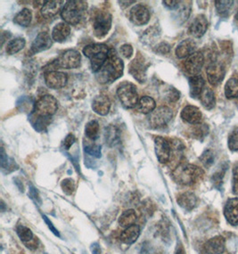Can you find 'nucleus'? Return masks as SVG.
<instances>
[{
	"instance_id": "14",
	"label": "nucleus",
	"mask_w": 238,
	"mask_h": 254,
	"mask_svg": "<svg viewBox=\"0 0 238 254\" xmlns=\"http://www.w3.org/2000/svg\"><path fill=\"white\" fill-rule=\"evenodd\" d=\"M204 64V57L201 52H195L191 55L184 63V68L185 71L189 75L195 76L203 68Z\"/></svg>"
},
{
	"instance_id": "52",
	"label": "nucleus",
	"mask_w": 238,
	"mask_h": 254,
	"mask_svg": "<svg viewBox=\"0 0 238 254\" xmlns=\"http://www.w3.org/2000/svg\"><path fill=\"white\" fill-rule=\"evenodd\" d=\"M43 219H44L45 222L48 224L49 229H50V230H51V231H52V232H53L57 237H60V234L58 232V229L55 228V226H54L53 223H52V222H51V221H50V220H49V219H48L45 215L43 216Z\"/></svg>"
},
{
	"instance_id": "26",
	"label": "nucleus",
	"mask_w": 238,
	"mask_h": 254,
	"mask_svg": "<svg viewBox=\"0 0 238 254\" xmlns=\"http://www.w3.org/2000/svg\"><path fill=\"white\" fill-rule=\"evenodd\" d=\"M140 236V228L137 225H133L125 228L123 232L120 234V241L126 245H132L137 241Z\"/></svg>"
},
{
	"instance_id": "51",
	"label": "nucleus",
	"mask_w": 238,
	"mask_h": 254,
	"mask_svg": "<svg viewBox=\"0 0 238 254\" xmlns=\"http://www.w3.org/2000/svg\"><path fill=\"white\" fill-rule=\"evenodd\" d=\"M163 4H165L167 6L168 8L172 9H178L180 5V1H163Z\"/></svg>"
},
{
	"instance_id": "54",
	"label": "nucleus",
	"mask_w": 238,
	"mask_h": 254,
	"mask_svg": "<svg viewBox=\"0 0 238 254\" xmlns=\"http://www.w3.org/2000/svg\"><path fill=\"white\" fill-rule=\"evenodd\" d=\"M30 194H31V198L32 199H35V202H37V198L38 199H40V197H39V193H38V191H37V189H34L33 187H31V191H30Z\"/></svg>"
},
{
	"instance_id": "36",
	"label": "nucleus",
	"mask_w": 238,
	"mask_h": 254,
	"mask_svg": "<svg viewBox=\"0 0 238 254\" xmlns=\"http://www.w3.org/2000/svg\"><path fill=\"white\" fill-rule=\"evenodd\" d=\"M16 233L20 240L25 244H28L33 240V237H34L33 232L31 231V228H28L26 226H23V225L17 226Z\"/></svg>"
},
{
	"instance_id": "20",
	"label": "nucleus",
	"mask_w": 238,
	"mask_h": 254,
	"mask_svg": "<svg viewBox=\"0 0 238 254\" xmlns=\"http://www.w3.org/2000/svg\"><path fill=\"white\" fill-rule=\"evenodd\" d=\"M224 215L229 223L233 226L238 225V197L230 199L226 203Z\"/></svg>"
},
{
	"instance_id": "5",
	"label": "nucleus",
	"mask_w": 238,
	"mask_h": 254,
	"mask_svg": "<svg viewBox=\"0 0 238 254\" xmlns=\"http://www.w3.org/2000/svg\"><path fill=\"white\" fill-rule=\"evenodd\" d=\"M91 22L95 36L98 39H103L112 28V15L107 11L97 10L93 13Z\"/></svg>"
},
{
	"instance_id": "39",
	"label": "nucleus",
	"mask_w": 238,
	"mask_h": 254,
	"mask_svg": "<svg viewBox=\"0 0 238 254\" xmlns=\"http://www.w3.org/2000/svg\"><path fill=\"white\" fill-rule=\"evenodd\" d=\"M233 3H234L233 1H216L215 6H216L217 12L222 17L229 16L233 6Z\"/></svg>"
},
{
	"instance_id": "32",
	"label": "nucleus",
	"mask_w": 238,
	"mask_h": 254,
	"mask_svg": "<svg viewBox=\"0 0 238 254\" xmlns=\"http://www.w3.org/2000/svg\"><path fill=\"white\" fill-rule=\"evenodd\" d=\"M32 13L30 9L23 8L13 18V22L19 26L28 27L31 24Z\"/></svg>"
},
{
	"instance_id": "56",
	"label": "nucleus",
	"mask_w": 238,
	"mask_h": 254,
	"mask_svg": "<svg viewBox=\"0 0 238 254\" xmlns=\"http://www.w3.org/2000/svg\"><path fill=\"white\" fill-rule=\"evenodd\" d=\"M175 254H185V249L183 248V246H178V248H177L176 253H175Z\"/></svg>"
},
{
	"instance_id": "46",
	"label": "nucleus",
	"mask_w": 238,
	"mask_h": 254,
	"mask_svg": "<svg viewBox=\"0 0 238 254\" xmlns=\"http://www.w3.org/2000/svg\"><path fill=\"white\" fill-rule=\"evenodd\" d=\"M180 97L179 92L175 89V88H170L167 90V92L165 94V98L167 99L170 103H175L178 101Z\"/></svg>"
},
{
	"instance_id": "7",
	"label": "nucleus",
	"mask_w": 238,
	"mask_h": 254,
	"mask_svg": "<svg viewBox=\"0 0 238 254\" xmlns=\"http://www.w3.org/2000/svg\"><path fill=\"white\" fill-rule=\"evenodd\" d=\"M58 109V100L51 95H45L36 102L33 114L44 117H51L57 113Z\"/></svg>"
},
{
	"instance_id": "10",
	"label": "nucleus",
	"mask_w": 238,
	"mask_h": 254,
	"mask_svg": "<svg viewBox=\"0 0 238 254\" xmlns=\"http://www.w3.org/2000/svg\"><path fill=\"white\" fill-rule=\"evenodd\" d=\"M173 117L172 109L168 106H160L155 109L149 116V123L154 128L166 127Z\"/></svg>"
},
{
	"instance_id": "38",
	"label": "nucleus",
	"mask_w": 238,
	"mask_h": 254,
	"mask_svg": "<svg viewBox=\"0 0 238 254\" xmlns=\"http://www.w3.org/2000/svg\"><path fill=\"white\" fill-rule=\"evenodd\" d=\"M85 134L91 140H96L99 135V123L97 121H90L85 127Z\"/></svg>"
},
{
	"instance_id": "47",
	"label": "nucleus",
	"mask_w": 238,
	"mask_h": 254,
	"mask_svg": "<svg viewBox=\"0 0 238 254\" xmlns=\"http://www.w3.org/2000/svg\"><path fill=\"white\" fill-rule=\"evenodd\" d=\"M154 50L155 53L160 55H167L171 51V46L168 44L167 42H162L157 45Z\"/></svg>"
},
{
	"instance_id": "50",
	"label": "nucleus",
	"mask_w": 238,
	"mask_h": 254,
	"mask_svg": "<svg viewBox=\"0 0 238 254\" xmlns=\"http://www.w3.org/2000/svg\"><path fill=\"white\" fill-rule=\"evenodd\" d=\"M76 137L74 136L73 134H69L68 136L65 137V139L63 141V147L65 149H70L71 147V145H73L75 143Z\"/></svg>"
},
{
	"instance_id": "2",
	"label": "nucleus",
	"mask_w": 238,
	"mask_h": 254,
	"mask_svg": "<svg viewBox=\"0 0 238 254\" xmlns=\"http://www.w3.org/2000/svg\"><path fill=\"white\" fill-rule=\"evenodd\" d=\"M203 171L194 164L182 163L172 172V178L177 183L180 185L194 184L203 178Z\"/></svg>"
},
{
	"instance_id": "9",
	"label": "nucleus",
	"mask_w": 238,
	"mask_h": 254,
	"mask_svg": "<svg viewBox=\"0 0 238 254\" xmlns=\"http://www.w3.org/2000/svg\"><path fill=\"white\" fill-rule=\"evenodd\" d=\"M148 66L149 64L146 61V58L140 53H138L136 58L128 66V72L139 83H145Z\"/></svg>"
},
{
	"instance_id": "44",
	"label": "nucleus",
	"mask_w": 238,
	"mask_h": 254,
	"mask_svg": "<svg viewBox=\"0 0 238 254\" xmlns=\"http://www.w3.org/2000/svg\"><path fill=\"white\" fill-rule=\"evenodd\" d=\"M200 160H201V162H202L204 166L209 168V167L212 166V164H213L214 160H215V155H214V153H213L212 151L207 150V151H205L202 154Z\"/></svg>"
},
{
	"instance_id": "37",
	"label": "nucleus",
	"mask_w": 238,
	"mask_h": 254,
	"mask_svg": "<svg viewBox=\"0 0 238 254\" xmlns=\"http://www.w3.org/2000/svg\"><path fill=\"white\" fill-rule=\"evenodd\" d=\"M225 95L228 98L238 97V79L231 78L225 85Z\"/></svg>"
},
{
	"instance_id": "25",
	"label": "nucleus",
	"mask_w": 238,
	"mask_h": 254,
	"mask_svg": "<svg viewBox=\"0 0 238 254\" xmlns=\"http://www.w3.org/2000/svg\"><path fill=\"white\" fill-rule=\"evenodd\" d=\"M177 202L181 208L185 209V210H192L197 205L198 199L194 193L185 192V193H181L180 195L178 197Z\"/></svg>"
},
{
	"instance_id": "22",
	"label": "nucleus",
	"mask_w": 238,
	"mask_h": 254,
	"mask_svg": "<svg viewBox=\"0 0 238 254\" xmlns=\"http://www.w3.org/2000/svg\"><path fill=\"white\" fill-rule=\"evenodd\" d=\"M196 49V44L194 42V40H184L183 41H181L179 44L178 45L177 47L176 56L178 58H185V57H189L191 55L194 54Z\"/></svg>"
},
{
	"instance_id": "35",
	"label": "nucleus",
	"mask_w": 238,
	"mask_h": 254,
	"mask_svg": "<svg viewBox=\"0 0 238 254\" xmlns=\"http://www.w3.org/2000/svg\"><path fill=\"white\" fill-rule=\"evenodd\" d=\"M1 168L4 173H10L12 171L17 170V164L13 159L9 158L5 153L4 148L1 149Z\"/></svg>"
},
{
	"instance_id": "55",
	"label": "nucleus",
	"mask_w": 238,
	"mask_h": 254,
	"mask_svg": "<svg viewBox=\"0 0 238 254\" xmlns=\"http://www.w3.org/2000/svg\"><path fill=\"white\" fill-rule=\"evenodd\" d=\"M11 37V33L8 31H3V33L1 34V41H2V46L4 45V42Z\"/></svg>"
},
{
	"instance_id": "57",
	"label": "nucleus",
	"mask_w": 238,
	"mask_h": 254,
	"mask_svg": "<svg viewBox=\"0 0 238 254\" xmlns=\"http://www.w3.org/2000/svg\"><path fill=\"white\" fill-rule=\"evenodd\" d=\"M236 19H237V21H238V12L237 13V15H236Z\"/></svg>"
},
{
	"instance_id": "34",
	"label": "nucleus",
	"mask_w": 238,
	"mask_h": 254,
	"mask_svg": "<svg viewBox=\"0 0 238 254\" xmlns=\"http://www.w3.org/2000/svg\"><path fill=\"white\" fill-rule=\"evenodd\" d=\"M31 123L37 131H44L51 123V117H44L33 114V116H31Z\"/></svg>"
},
{
	"instance_id": "15",
	"label": "nucleus",
	"mask_w": 238,
	"mask_h": 254,
	"mask_svg": "<svg viewBox=\"0 0 238 254\" xmlns=\"http://www.w3.org/2000/svg\"><path fill=\"white\" fill-rule=\"evenodd\" d=\"M206 73L210 84L212 86H216L221 83L222 79H224L225 69L220 62H212L208 66Z\"/></svg>"
},
{
	"instance_id": "3",
	"label": "nucleus",
	"mask_w": 238,
	"mask_h": 254,
	"mask_svg": "<svg viewBox=\"0 0 238 254\" xmlns=\"http://www.w3.org/2000/svg\"><path fill=\"white\" fill-rule=\"evenodd\" d=\"M88 9V3L85 1H67L61 12L64 22L69 25H77L82 21Z\"/></svg>"
},
{
	"instance_id": "11",
	"label": "nucleus",
	"mask_w": 238,
	"mask_h": 254,
	"mask_svg": "<svg viewBox=\"0 0 238 254\" xmlns=\"http://www.w3.org/2000/svg\"><path fill=\"white\" fill-rule=\"evenodd\" d=\"M150 12L144 4L134 5L129 12V19L136 26L146 25L150 21Z\"/></svg>"
},
{
	"instance_id": "28",
	"label": "nucleus",
	"mask_w": 238,
	"mask_h": 254,
	"mask_svg": "<svg viewBox=\"0 0 238 254\" xmlns=\"http://www.w3.org/2000/svg\"><path fill=\"white\" fill-rule=\"evenodd\" d=\"M156 103L153 97H142L137 103V109L143 114H152L155 110Z\"/></svg>"
},
{
	"instance_id": "12",
	"label": "nucleus",
	"mask_w": 238,
	"mask_h": 254,
	"mask_svg": "<svg viewBox=\"0 0 238 254\" xmlns=\"http://www.w3.org/2000/svg\"><path fill=\"white\" fill-rule=\"evenodd\" d=\"M155 149L156 157L161 163H167L171 159L172 145L163 136H156L155 138Z\"/></svg>"
},
{
	"instance_id": "40",
	"label": "nucleus",
	"mask_w": 238,
	"mask_h": 254,
	"mask_svg": "<svg viewBox=\"0 0 238 254\" xmlns=\"http://www.w3.org/2000/svg\"><path fill=\"white\" fill-rule=\"evenodd\" d=\"M16 106H17L18 109L22 112L33 113L35 104L33 103L32 99H31L30 97H22L19 98V100L16 103Z\"/></svg>"
},
{
	"instance_id": "33",
	"label": "nucleus",
	"mask_w": 238,
	"mask_h": 254,
	"mask_svg": "<svg viewBox=\"0 0 238 254\" xmlns=\"http://www.w3.org/2000/svg\"><path fill=\"white\" fill-rule=\"evenodd\" d=\"M137 216L134 210H125L119 218V225L122 228H128L133 226L137 220Z\"/></svg>"
},
{
	"instance_id": "27",
	"label": "nucleus",
	"mask_w": 238,
	"mask_h": 254,
	"mask_svg": "<svg viewBox=\"0 0 238 254\" xmlns=\"http://www.w3.org/2000/svg\"><path fill=\"white\" fill-rule=\"evenodd\" d=\"M204 79L201 75H195L189 78L190 95L193 97H200L204 88Z\"/></svg>"
},
{
	"instance_id": "4",
	"label": "nucleus",
	"mask_w": 238,
	"mask_h": 254,
	"mask_svg": "<svg viewBox=\"0 0 238 254\" xmlns=\"http://www.w3.org/2000/svg\"><path fill=\"white\" fill-rule=\"evenodd\" d=\"M110 50L105 44L88 45L83 49V54L90 59V65L93 72L97 73L105 64Z\"/></svg>"
},
{
	"instance_id": "16",
	"label": "nucleus",
	"mask_w": 238,
	"mask_h": 254,
	"mask_svg": "<svg viewBox=\"0 0 238 254\" xmlns=\"http://www.w3.org/2000/svg\"><path fill=\"white\" fill-rule=\"evenodd\" d=\"M208 25L209 22L207 18L203 14H199L194 18V21L190 24L188 33L194 38L199 39L204 35V33L207 31Z\"/></svg>"
},
{
	"instance_id": "42",
	"label": "nucleus",
	"mask_w": 238,
	"mask_h": 254,
	"mask_svg": "<svg viewBox=\"0 0 238 254\" xmlns=\"http://www.w3.org/2000/svg\"><path fill=\"white\" fill-rule=\"evenodd\" d=\"M229 148L231 151H238V127H235L229 136Z\"/></svg>"
},
{
	"instance_id": "8",
	"label": "nucleus",
	"mask_w": 238,
	"mask_h": 254,
	"mask_svg": "<svg viewBox=\"0 0 238 254\" xmlns=\"http://www.w3.org/2000/svg\"><path fill=\"white\" fill-rule=\"evenodd\" d=\"M81 56L79 52L74 49H69L62 54L61 57H58L56 61L54 62L52 65L55 68H62L66 70L75 69L80 65Z\"/></svg>"
},
{
	"instance_id": "43",
	"label": "nucleus",
	"mask_w": 238,
	"mask_h": 254,
	"mask_svg": "<svg viewBox=\"0 0 238 254\" xmlns=\"http://www.w3.org/2000/svg\"><path fill=\"white\" fill-rule=\"evenodd\" d=\"M208 132H209V128L206 125H196L192 128L191 134L195 138L201 139L207 135Z\"/></svg>"
},
{
	"instance_id": "48",
	"label": "nucleus",
	"mask_w": 238,
	"mask_h": 254,
	"mask_svg": "<svg viewBox=\"0 0 238 254\" xmlns=\"http://www.w3.org/2000/svg\"><path fill=\"white\" fill-rule=\"evenodd\" d=\"M119 51H120V54H121V56L122 57H125V58H127V59H129L130 57L133 56V48L132 46L130 44H124L120 47V49H119Z\"/></svg>"
},
{
	"instance_id": "21",
	"label": "nucleus",
	"mask_w": 238,
	"mask_h": 254,
	"mask_svg": "<svg viewBox=\"0 0 238 254\" xmlns=\"http://www.w3.org/2000/svg\"><path fill=\"white\" fill-rule=\"evenodd\" d=\"M92 109L96 114L101 116H106L109 114L111 109V101L109 97L105 95H100L95 97L93 100Z\"/></svg>"
},
{
	"instance_id": "45",
	"label": "nucleus",
	"mask_w": 238,
	"mask_h": 254,
	"mask_svg": "<svg viewBox=\"0 0 238 254\" xmlns=\"http://www.w3.org/2000/svg\"><path fill=\"white\" fill-rule=\"evenodd\" d=\"M84 150H85V153H88V154L91 155V156H94V157L96 158L101 157L102 148L100 145H86V146H85V148H84Z\"/></svg>"
},
{
	"instance_id": "31",
	"label": "nucleus",
	"mask_w": 238,
	"mask_h": 254,
	"mask_svg": "<svg viewBox=\"0 0 238 254\" xmlns=\"http://www.w3.org/2000/svg\"><path fill=\"white\" fill-rule=\"evenodd\" d=\"M25 45H26L25 39L22 38V37H18V38H15V39L9 41L7 45H6L5 51L10 56H13V55H15L18 52H20L22 49H24Z\"/></svg>"
},
{
	"instance_id": "19",
	"label": "nucleus",
	"mask_w": 238,
	"mask_h": 254,
	"mask_svg": "<svg viewBox=\"0 0 238 254\" xmlns=\"http://www.w3.org/2000/svg\"><path fill=\"white\" fill-rule=\"evenodd\" d=\"M181 118L190 124H199L203 118V114L196 106L186 105L181 112Z\"/></svg>"
},
{
	"instance_id": "18",
	"label": "nucleus",
	"mask_w": 238,
	"mask_h": 254,
	"mask_svg": "<svg viewBox=\"0 0 238 254\" xmlns=\"http://www.w3.org/2000/svg\"><path fill=\"white\" fill-rule=\"evenodd\" d=\"M225 239L219 236L210 239L203 246L204 254H222L225 251Z\"/></svg>"
},
{
	"instance_id": "1",
	"label": "nucleus",
	"mask_w": 238,
	"mask_h": 254,
	"mask_svg": "<svg viewBox=\"0 0 238 254\" xmlns=\"http://www.w3.org/2000/svg\"><path fill=\"white\" fill-rule=\"evenodd\" d=\"M123 61L112 49L105 64L97 73V81L101 84L113 83L123 75Z\"/></svg>"
},
{
	"instance_id": "17",
	"label": "nucleus",
	"mask_w": 238,
	"mask_h": 254,
	"mask_svg": "<svg viewBox=\"0 0 238 254\" xmlns=\"http://www.w3.org/2000/svg\"><path fill=\"white\" fill-rule=\"evenodd\" d=\"M52 46V39L48 32H40L31 44V51L32 54L43 52L50 49Z\"/></svg>"
},
{
	"instance_id": "49",
	"label": "nucleus",
	"mask_w": 238,
	"mask_h": 254,
	"mask_svg": "<svg viewBox=\"0 0 238 254\" xmlns=\"http://www.w3.org/2000/svg\"><path fill=\"white\" fill-rule=\"evenodd\" d=\"M232 192L238 195V165L233 169V180H232Z\"/></svg>"
},
{
	"instance_id": "13",
	"label": "nucleus",
	"mask_w": 238,
	"mask_h": 254,
	"mask_svg": "<svg viewBox=\"0 0 238 254\" xmlns=\"http://www.w3.org/2000/svg\"><path fill=\"white\" fill-rule=\"evenodd\" d=\"M68 77L66 73L58 70H49L45 74V82L49 88L59 89L65 87Z\"/></svg>"
},
{
	"instance_id": "30",
	"label": "nucleus",
	"mask_w": 238,
	"mask_h": 254,
	"mask_svg": "<svg viewBox=\"0 0 238 254\" xmlns=\"http://www.w3.org/2000/svg\"><path fill=\"white\" fill-rule=\"evenodd\" d=\"M200 100L205 109L212 110L216 105L215 95L211 88H203V92L200 96Z\"/></svg>"
},
{
	"instance_id": "23",
	"label": "nucleus",
	"mask_w": 238,
	"mask_h": 254,
	"mask_svg": "<svg viewBox=\"0 0 238 254\" xmlns=\"http://www.w3.org/2000/svg\"><path fill=\"white\" fill-rule=\"evenodd\" d=\"M71 34V27L66 22H59L54 27L52 38L55 41L62 43Z\"/></svg>"
},
{
	"instance_id": "53",
	"label": "nucleus",
	"mask_w": 238,
	"mask_h": 254,
	"mask_svg": "<svg viewBox=\"0 0 238 254\" xmlns=\"http://www.w3.org/2000/svg\"><path fill=\"white\" fill-rule=\"evenodd\" d=\"M91 252L93 254H101V248L100 246L97 244V243H94L92 246H91Z\"/></svg>"
},
{
	"instance_id": "41",
	"label": "nucleus",
	"mask_w": 238,
	"mask_h": 254,
	"mask_svg": "<svg viewBox=\"0 0 238 254\" xmlns=\"http://www.w3.org/2000/svg\"><path fill=\"white\" fill-rule=\"evenodd\" d=\"M61 188H62L63 193H66L67 195H71L75 191V181L71 179H65V180H62V183H61Z\"/></svg>"
},
{
	"instance_id": "24",
	"label": "nucleus",
	"mask_w": 238,
	"mask_h": 254,
	"mask_svg": "<svg viewBox=\"0 0 238 254\" xmlns=\"http://www.w3.org/2000/svg\"><path fill=\"white\" fill-rule=\"evenodd\" d=\"M62 1H48L41 8V14L46 19H52L58 15L62 8Z\"/></svg>"
},
{
	"instance_id": "29",
	"label": "nucleus",
	"mask_w": 238,
	"mask_h": 254,
	"mask_svg": "<svg viewBox=\"0 0 238 254\" xmlns=\"http://www.w3.org/2000/svg\"><path fill=\"white\" fill-rule=\"evenodd\" d=\"M105 139H106V144L110 146L117 145L120 140V133H119V128L115 127L114 125H110L106 127Z\"/></svg>"
},
{
	"instance_id": "6",
	"label": "nucleus",
	"mask_w": 238,
	"mask_h": 254,
	"mask_svg": "<svg viewBox=\"0 0 238 254\" xmlns=\"http://www.w3.org/2000/svg\"><path fill=\"white\" fill-rule=\"evenodd\" d=\"M117 96L119 101L127 109H132L138 103L137 87L131 82H123L117 88Z\"/></svg>"
}]
</instances>
